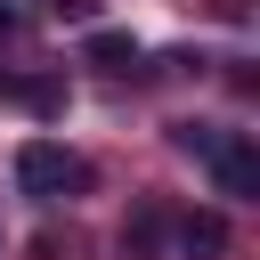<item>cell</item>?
I'll return each instance as SVG.
<instances>
[{
  "instance_id": "5b68a950",
  "label": "cell",
  "mask_w": 260,
  "mask_h": 260,
  "mask_svg": "<svg viewBox=\"0 0 260 260\" xmlns=\"http://www.w3.org/2000/svg\"><path fill=\"white\" fill-rule=\"evenodd\" d=\"M81 57H89V65H106V73H130V65H138V41H130L122 24H106V32H89V41H81Z\"/></svg>"
},
{
  "instance_id": "7a4b0ae2",
  "label": "cell",
  "mask_w": 260,
  "mask_h": 260,
  "mask_svg": "<svg viewBox=\"0 0 260 260\" xmlns=\"http://www.w3.org/2000/svg\"><path fill=\"white\" fill-rule=\"evenodd\" d=\"M203 162H211V179H219L228 203H252L260 195V146H252V130H219V146Z\"/></svg>"
},
{
  "instance_id": "8992f818",
  "label": "cell",
  "mask_w": 260,
  "mask_h": 260,
  "mask_svg": "<svg viewBox=\"0 0 260 260\" xmlns=\"http://www.w3.org/2000/svg\"><path fill=\"white\" fill-rule=\"evenodd\" d=\"M171 146H179V154H195V162H203V154H211V146H219V130H211V122H171Z\"/></svg>"
},
{
  "instance_id": "277c9868",
  "label": "cell",
  "mask_w": 260,
  "mask_h": 260,
  "mask_svg": "<svg viewBox=\"0 0 260 260\" xmlns=\"http://www.w3.org/2000/svg\"><path fill=\"white\" fill-rule=\"evenodd\" d=\"M171 236H179V260H219L228 252V219L219 211H187Z\"/></svg>"
},
{
  "instance_id": "52a82bcc",
  "label": "cell",
  "mask_w": 260,
  "mask_h": 260,
  "mask_svg": "<svg viewBox=\"0 0 260 260\" xmlns=\"http://www.w3.org/2000/svg\"><path fill=\"white\" fill-rule=\"evenodd\" d=\"M0 32H16V8H8V0H0Z\"/></svg>"
},
{
  "instance_id": "3957f363",
  "label": "cell",
  "mask_w": 260,
  "mask_h": 260,
  "mask_svg": "<svg viewBox=\"0 0 260 260\" xmlns=\"http://www.w3.org/2000/svg\"><path fill=\"white\" fill-rule=\"evenodd\" d=\"M162 236H171V211H162V203H138V211L122 219L114 252H122V260H162Z\"/></svg>"
},
{
  "instance_id": "6da1fadb",
  "label": "cell",
  "mask_w": 260,
  "mask_h": 260,
  "mask_svg": "<svg viewBox=\"0 0 260 260\" xmlns=\"http://www.w3.org/2000/svg\"><path fill=\"white\" fill-rule=\"evenodd\" d=\"M16 187H24L32 203H65V195L89 187V162H81L73 146H57V138H24V146H16Z\"/></svg>"
}]
</instances>
